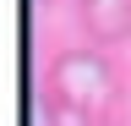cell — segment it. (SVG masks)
<instances>
[{
    "instance_id": "6da1fadb",
    "label": "cell",
    "mask_w": 131,
    "mask_h": 126,
    "mask_svg": "<svg viewBox=\"0 0 131 126\" xmlns=\"http://www.w3.org/2000/svg\"><path fill=\"white\" fill-rule=\"evenodd\" d=\"M49 126H109L115 115V71L98 55H66L44 88Z\"/></svg>"
},
{
    "instance_id": "7a4b0ae2",
    "label": "cell",
    "mask_w": 131,
    "mask_h": 126,
    "mask_svg": "<svg viewBox=\"0 0 131 126\" xmlns=\"http://www.w3.org/2000/svg\"><path fill=\"white\" fill-rule=\"evenodd\" d=\"M82 22L98 38H126L131 33V0H82Z\"/></svg>"
}]
</instances>
